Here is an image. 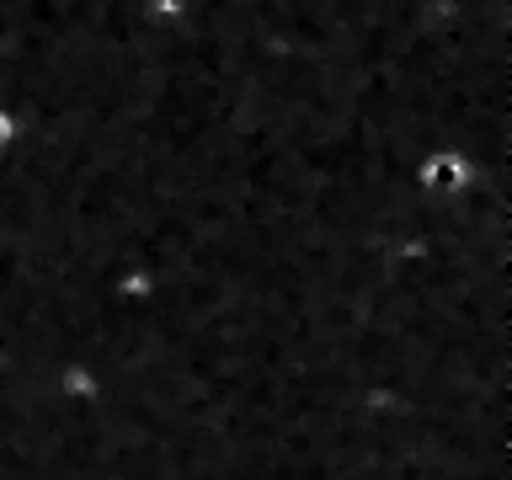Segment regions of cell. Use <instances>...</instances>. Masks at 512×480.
Returning a JSON list of instances; mask_svg holds the SVG:
<instances>
[{"label":"cell","mask_w":512,"mask_h":480,"mask_svg":"<svg viewBox=\"0 0 512 480\" xmlns=\"http://www.w3.org/2000/svg\"><path fill=\"white\" fill-rule=\"evenodd\" d=\"M16 134H22V123H16V112L11 107H0V150H11Z\"/></svg>","instance_id":"obj_1"}]
</instances>
